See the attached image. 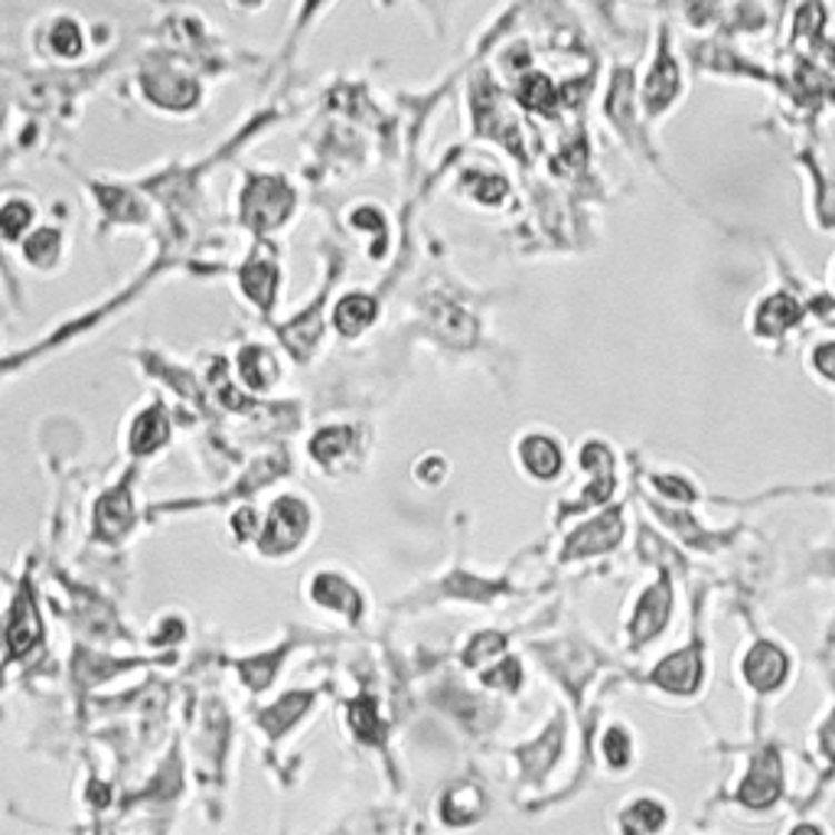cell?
I'll return each instance as SVG.
<instances>
[{
	"label": "cell",
	"mask_w": 835,
	"mask_h": 835,
	"mask_svg": "<svg viewBox=\"0 0 835 835\" xmlns=\"http://www.w3.org/2000/svg\"><path fill=\"white\" fill-rule=\"evenodd\" d=\"M744 676L754 688L781 686L786 676V656L771 643H757L744 659Z\"/></svg>",
	"instance_id": "6da1fadb"
},
{
	"label": "cell",
	"mask_w": 835,
	"mask_h": 835,
	"mask_svg": "<svg viewBox=\"0 0 835 835\" xmlns=\"http://www.w3.org/2000/svg\"><path fill=\"white\" fill-rule=\"evenodd\" d=\"M698 676H702V663H698V653L695 649H683L676 656H669L656 673L653 679L659 686L673 688V692H692L698 686Z\"/></svg>",
	"instance_id": "7a4b0ae2"
},
{
	"label": "cell",
	"mask_w": 835,
	"mask_h": 835,
	"mask_svg": "<svg viewBox=\"0 0 835 835\" xmlns=\"http://www.w3.org/2000/svg\"><path fill=\"white\" fill-rule=\"evenodd\" d=\"M777 796H781V774H777L774 757H767V761H761V764L754 767V774L744 781V786H740V799H744L747 806H754V809H764V806H771Z\"/></svg>",
	"instance_id": "3957f363"
},
{
	"label": "cell",
	"mask_w": 835,
	"mask_h": 835,
	"mask_svg": "<svg viewBox=\"0 0 835 835\" xmlns=\"http://www.w3.org/2000/svg\"><path fill=\"white\" fill-rule=\"evenodd\" d=\"M519 457H523V464H526L536 477H555L558 467H561V450H558V444L551 441V438H545V435H529V438H523V444H519Z\"/></svg>",
	"instance_id": "277c9868"
},
{
	"label": "cell",
	"mask_w": 835,
	"mask_h": 835,
	"mask_svg": "<svg viewBox=\"0 0 835 835\" xmlns=\"http://www.w3.org/2000/svg\"><path fill=\"white\" fill-rule=\"evenodd\" d=\"M666 823V809L653 799H637L627 813H624V833L627 835H653L663 829Z\"/></svg>",
	"instance_id": "5b68a950"
},
{
	"label": "cell",
	"mask_w": 835,
	"mask_h": 835,
	"mask_svg": "<svg viewBox=\"0 0 835 835\" xmlns=\"http://www.w3.org/2000/svg\"><path fill=\"white\" fill-rule=\"evenodd\" d=\"M799 317V304L793 300V297H771L764 307H761V314H757V327L764 330V334H777V330H784L789 327L793 320Z\"/></svg>",
	"instance_id": "8992f818"
},
{
	"label": "cell",
	"mask_w": 835,
	"mask_h": 835,
	"mask_svg": "<svg viewBox=\"0 0 835 835\" xmlns=\"http://www.w3.org/2000/svg\"><path fill=\"white\" fill-rule=\"evenodd\" d=\"M480 809H484V803H480L477 789H470V786H460V789H454V793L444 799V819H447V823H457V826L477 819Z\"/></svg>",
	"instance_id": "52a82bcc"
},
{
	"label": "cell",
	"mask_w": 835,
	"mask_h": 835,
	"mask_svg": "<svg viewBox=\"0 0 835 835\" xmlns=\"http://www.w3.org/2000/svg\"><path fill=\"white\" fill-rule=\"evenodd\" d=\"M666 610H669V600H666V590H656V604H649V594H646V604L639 607L637 620H634V637L646 639L649 634H656L666 620Z\"/></svg>",
	"instance_id": "ba28073f"
},
{
	"label": "cell",
	"mask_w": 835,
	"mask_h": 835,
	"mask_svg": "<svg viewBox=\"0 0 835 835\" xmlns=\"http://www.w3.org/2000/svg\"><path fill=\"white\" fill-rule=\"evenodd\" d=\"M673 92H676V66L669 56H663L659 66L649 72V101L659 108L663 101L673 99Z\"/></svg>",
	"instance_id": "9c48e42d"
},
{
	"label": "cell",
	"mask_w": 835,
	"mask_h": 835,
	"mask_svg": "<svg viewBox=\"0 0 835 835\" xmlns=\"http://www.w3.org/2000/svg\"><path fill=\"white\" fill-rule=\"evenodd\" d=\"M369 317H372V304H369L366 297H346L344 304L337 307V320H340V327L349 324V330H359Z\"/></svg>",
	"instance_id": "30bf717a"
},
{
	"label": "cell",
	"mask_w": 835,
	"mask_h": 835,
	"mask_svg": "<svg viewBox=\"0 0 835 835\" xmlns=\"http://www.w3.org/2000/svg\"><path fill=\"white\" fill-rule=\"evenodd\" d=\"M604 757L614 764V767H624L630 761V737L624 728H610L607 737H604Z\"/></svg>",
	"instance_id": "8fae6325"
},
{
	"label": "cell",
	"mask_w": 835,
	"mask_h": 835,
	"mask_svg": "<svg viewBox=\"0 0 835 835\" xmlns=\"http://www.w3.org/2000/svg\"><path fill=\"white\" fill-rule=\"evenodd\" d=\"M352 725H356V732L362 737H379V722H376V715H372V708H369V702H359L356 708H352Z\"/></svg>",
	"instance_id": "7c38bea8"
},
{
	"label": "cell",
	"mask_w": 835,
	"mask_h": 835,
	"mask_svg": "<svg viewBox=\"0 0 835 835\" xmlns=\"http://www.w3.org/2000/svg\"><path fill=\"white\" fill-rule=\"evenodd\" d=\"M523 96H526V101H529L533 108H541V105H548V101H551V86H548L541 76H529V82H526Z\"/></svg>",
	"instance_id": "4fadbf2b"
},
{
	"label": "cell",
	"mask_w": 835,
	"mask_h": 835,
	"mask_svg": "<svg viewBox=\"0 0 835 835\" xmlns=\"http://www.w3.org/2000/svg\"><path fill=\"white\" fill-rule=\"evenodd\" d=\"M813 366H816L826 379H835V344L816 346V352H813Z\"/></svg>",
	"instance_id": "5bb4252c"
},
{
	"label": "cell",
	"mask_w": 835,
	"mask_h": 835,
	"mask_svg": "<svg viewBox=\"0 0 835 835\" xmlns=\"http://www.w3.org/2000/svg\"><path fill=\"white\" fill-rule=\"evenodd\" d=\"M789 835H819V829L816 826H799V829H793Z\"/></svg>",
	"instance_id": "9a60e30c"
}]
</instances>
